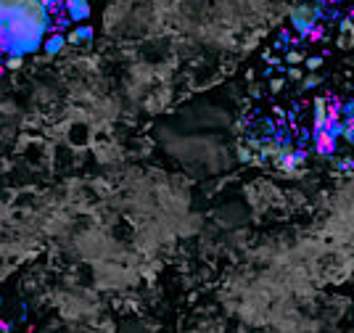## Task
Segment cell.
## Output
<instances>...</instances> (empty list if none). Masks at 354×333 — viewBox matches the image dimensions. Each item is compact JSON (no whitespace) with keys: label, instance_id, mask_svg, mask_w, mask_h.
Segmentation results:
<instances>
[{"label":"cell","instance_id":"obj_1","mask_svg":"<svg viewBox=\"0 0 354 333\" xmlns=\"http://www.w3.org/2000/svg\"><path fill=\"white\" fill-rule=\"evenodd\" d=\"M50 16L43 0H0V40L13 56H29L43 45Z\"/></svg>","mask_w":354,"mask_h":333},{"label":"cell","instance_id":"obj_2","mask_svg":"<svg viewBox=\"0 0 354 333\" xmlns=\"http://www.w3.org/2000/svg\"><path fill=\"white\" fill-rule=\"evenodd\" d=\"M314 21H317V13H312V8H307V5H302V8H296L291 13V24H294L299 35H310L314 29Z\"/></svg>","mask_w":354,"mask_h":333},{"label":"cell","instance_id":"obj_3","mask_svg":"<svg viewBox=\"0 0 354 333\" xmlns=\"http://www.w3.org/2000/svg\"><path fill=\"white\" fill-rule=\"evenodd\" d=\"M66 3V13L72 21H88L90 19V0H64Z\"/></svg>","mask_w":354,"mask_h":333},{"label":"cell","instance_id":"obj_4","mask_svg":"<svg viewBox=\"0 0 354 333\" xmlns=\"http://www.w3.org/2000/svg\"><path fill=\"white\" fill-rule=\"evenodd\" d=\"M64 48H66V35H61V32L50 35L48 40H45V56H58Z\"/></svg>","mask_w":354,"mask_h":333},{"label":"cell","instance_id":"obj_5","mask_svg":"<svg viewBox=\"0 0 354 333\" xmlns=\"http://www.w3.org/2000/svg\"><path fill=\"white\" fill-rule=\"evenodd\" d=\"M314 141H317V151H320V153H333L336 138L328 135L325 130H314Z\"/></svg>","mask_w":354,"mask_h":333},{"label":"cell","instance_id":"obj_6","mask_svg":"<svg viewBox=\"0 0 354 333\" xmlns=\"http://www.w3.org/2000/svg\"><path fill=\"white\" fill-rule=\"evenodd\" d=\"M90 40H93V29H90L88 24L77 27L66 35V43H90Z\"/></svg>","mask_w":354,"mask_h":333},{"label":"cell","instance_id":"obj_7","mask_svg":"<svg viewBox=\"0 0 354 333\" xmlns=\"http://www.w3.org/2000/svg\"><path fill=\"white\" fill-rule=\"evenodd\" d=\"M328 119V106H325V98H317L314 100V130H322Z\"/></svg>","mask_w":354,"mask_h":333},{"label":"cell","instance_id":"obj_8","mask_svg":"<svg viewBox=\"0 0 354 333\" xmlns=\"http://www.w3.org/2000/svg\"><path fill=\"white\" fill-rule=\"evenodd\" d=\"M21 64H24V56H13V53H11V58L5 61V66L8 69H19Z\"/></svg>","mask_w":354,"mask_h":333},{"label":"cell","instance_id":"obj_9","mask_svg":"<svg viewBox=\"0 0 354 333\" xmlns=\"http://www.w3.org/2000/svg\"><path fill=\"white\" fill-rule=\"evenodd\" d=\"M286 61H288V64H302V61H304V56H302V53H299V50H288Z\"/></svg>","mask_w":354,"mask_h":333},{"label":"cell","instance_id":"obj_10","mask_svg":"<svg viewBox=\"0 0 354 333\" xmlns=\"http://www.w3.org/2000/svg\"><path fill=\"white\" fill-rule=\"evenodd\" d=\"M320 61H322V58H317V56H314V58H310V61H307V66H310V69H317V66H320Z\"/></svg>","mask_w":354,"mask_h":333},{"label":"cell","instance_id":"obj_11","mask_svg":"<svg viewBox=\"0 0 354 333\" xmlns=\"http://www.w3.org/2000/svg\"><path fill=\"white\" fill-rule=\"evenodd\" d=\"M283 88V80H272V90H280Z\"/></svg>","mask_w":354,"mask_h":333}]
</instances>
